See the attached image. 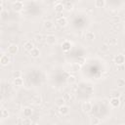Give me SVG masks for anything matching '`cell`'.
I'll return each instance as SVG.
<instances>
[{
	"label": "cell",
	"mask_w": 125,
	"mask_h": 125,
	"mask_svg": "<svg viewBox=\"0 0 125 125\" xmlns=\"http://www.w3.org/2000/svg\"><path fill=\"white\" fill-rule=\"evenodd\" d=\"M59 112L62 114V115H67L69 113V107L67 105H62V106H60L59 107Z\"/></svg>",
	"instance_id": "6"
},
{
	"label": "cell",
	"mask_w": 125,
	"mask_h": 125,
	"mask_svg": "<svg viewBox=\"0 0 125 125\" xmlns=\"http://www.w3.org/2000/svg\"><path fill=\"white\" fill-rule=\"evenodd\" d=\"M109 104L112 107H118L120 104V100H119V98H111Z\"/></svg>",
	"instance_id": "8"
},
{
	"label": "cell",
	"mask_w": 125,
	"mask_h": 125,
	"mask_svg": "<svg viewBox=\"0 0 125 125\" xmlns=\"http://www.w3.org/2000/svg\"><path fill=\"white\" fill-rule=\"evenodd\" d=\"M114 62H115L116 64H118V65L123 64V63L125 62V57H124L122 54H119V55L115 56V58H114Z\"/></svg>",
	"instance_id": "1"
},
{
	"label": "cell",
	"mask_w": 125,
	"mask_h": 125,
	"mask_svg": "<svg viewBox=\"0 0 125 125\" xmlns=\"http://www.w3.org/2000/svg\"><path fill=\"white\" fill-rule=\"evenodd\" d=\"M23 48H24V50L25 51H27V52H30L33 48H34V45H33V43L31 42V41H26V42H24V44H23Z\"/></svg>",
	"instance_id": "7"
},
{
	"label": "cell",
	"mask_w": 125,
	"mask_h": 125,
	"mask_svg": "<svg viewBox=\"0 0 125 125\" xmlns=\"http://www.w3.org/2000/svg\"><path fill=\"white\" fill-rule=\"evenodd\" d=\"M116 84H117L118 87H123V86H125V79H123V78H119V79H117Z\"/></svg>",
	"instance_id": "23"
},
{
	"label": "cell",
	"mask_w": 125,
	"mask_h": 125,
	"mask_svg": "<svg viewBox=\"0 0 125 125\" xmlns=\"http://www.w3.org/2000/svg\"><path fill=\"white\" fill-rule=\"evenodd\" d=\"M113 94H111V98H119L120 97V93L118 91H113Z\"/></svg>",
	"instance_id": "25"
},
{
	"label": "cell",
	"mask_w": 125,
	"mask_h": 125,
	"mask_svg": "<svg viewBox=\"0 0 125 125\" xmlns=\"http://www.w3.org/2000/svg\"><path fill=\"white\" fill-rule=\"evenodd\" d=\"M18 51H19L18 45H16V44H11V45H9V47H8V54H10V55H15Z\"/></svg>",
	"instance_id": "4"
},
{
	"label": "cell",
	"mask_w": 125,
	"mask_h": 125,
	"mask_svg": "<svg viewBox=\"0 0 125 125\" xmlns=\"http://www.w3.org/2000/svg\"><path fill=\"white\" fill-rule=\"evenodd\" d=\"M124 111H125V106H124Z\"/></svg>",
	"instance_id": "29"
},
{
	"label": "cell",
	"mask_w": 125,
	"mask_h": 125,
	"mask_svg": "<svg viewBox=\"0 0 125 125\" xmlns=\"http://www.w3.org/2000/svg\"><path fill=\"white\" fill-rule=\"evenodd\" d=\"M0 62L2 65H8L11 62V59H10L9 55H2L0 58Z\"/></svg>",
	"instance_id": "3"
},
{
	"label": "cell",
	"mask_w": 125,
	"mask_h": 125,
	"mask_svg": "<svg viewBox=\"0 0 125 125\" xmlns=\"http://www.w3.org/2000/svg\"><path fill=\"white\" fill-rule=\"evenodd\" d=\"M56 21H57V23H58L60 26H65L66 23H67V21H66V19H65L64 17H59Z\"/></svg>",
	"instance_id": "9"
},
{
	"label": "cell",
	"mask_w": 125,
	"mask_h": 125,
	"mask_svg": "<svg viewBox=\"0 0 125 125\" xmlns=\"http://www.w3.org/2000/svg\"><path fill=\"white\" fill-rule=\"evenodd\" d=\"M14 84H15L16 86H18V87L22 86V84H23L22 78H21H21H15V79H14Z\"/></svg>",
	"instance_id": "18"
},
{
	"label": "cell",
	"mask_w": 125,
	"mask_h": 125,
	"mask_svg": "<svg viewBox=\"0 0 125 125\" xmlns=\"http://www.w3.org/2000/svg\"><path fill=\"white\" fill-rule=\"evenodd\" d=\"M82 108H83V110H84L85 112H89V111L92 109V104H91V103H89V102L84 103V104H82Z\"/></svg>",
	"instance_id": "13"
},
{
	"label": "cell",
	"mask_w": 125,
	"mask_h": 125,
	"mask_svg": "<svg viewBox=\"0 0 125 125\" xmlns=\"http://www.w3.org/2000/svg\"><path fill=\"white\" fill-rule=\"evenodd\" d=\"M64 103H65V100H64L63 98H58V99L56 100V104H57L59 107L64 105Z\"/></svg>",
	"instance_id": "19"
},
{
	"label": "cell",
	"mask_w": 125,
	"mask_h": 125,
	"mask_svg": "<svg viewBox=\"0 0 125 125\" xmlns=\"http://www.w3.org/2000/svg\"><path fill=\"white\" fill-rule=\"evenodd\" d=\"M43 25H44V27H45L46 29H51V28H53L54 23H53V21H45L44 23H43Z\"/></svg>",
	"instance_id": "17"
},
{
	"label": "cell",
	"mask_w": 125,
	"mask_h": 125,
	"mask_svg": "<svg viewBox=\"0 0 125 125\" xmlns=\"http://www.w3.org/2000/svg\"><path fill=\"white\" fill-rule=\"evenodd\" d=\"M94 4L97 8H103L105 5V1L104 0H96Z\"/></svg>",
	"instance_id": "16"
},
{
	"label": "cell",
	"mask_w": 125,
	"mask_h": 125,
	"mask_svg": "<svg viewBox=\"0 0 125 125\" xmlns=\"http://www.w3.org/2000/svg\"><path fill=\"white\" fill-rule=\"evenodd\" d=\"M1 116H2V118H3V119L7 118V117L9 116V111H8V109L3 108V109L1 110Z\"/></svg>",
	"instance_id": "22"
},
{
	"label": "cell",
	"mask_w": 125,
	"mask_h": 125,
	"mask_svg": "<svg viewBox=\"0 0 125 125\" xmlns=\"http://www.w3.org/2000/svg\"><path fill=\"white\" fill-rule=\"evenodd\" d=\"M46 42H47V44H49V45H54V44L57 43V37H56L54 34H49V35H47V37H46Z\"/></svg>",
	"instance_id": "2"
},
{
	"label": "cell",
	"mask_w": 125,
	"mask_h": 125,
	"mask_svg": "<svg viewBox=\"0 0 125 125\" xmlns=\"http://www.w3.org/2000/svg\"><path fill=\"white\" fill-rule=\"evenodd\" d=\"M62 51L67 52V51H69L70 48H71V42H69V41H64V42L62 43Z\"/></svg>",
	"instance_id": "12"
},
{
	"label": "cell",
	"mask_w": 125,
	"mask_h": 125,
	"mask_svg": "<svg viewBox=\"0 0 125 125\" xmlns=\"http://www.w3.org/2000/svg\"><path fill=\"white\" fill-rule=\"evenodd\" d=\"M36 39H37L38 41H41V40H42V35H41V34L36 35Z\"/></svg>",
	"instance_id": "27"
},
{
	"label": "cell",
	"mask_w": 125,
	"mask_h": 125,
	"mask_svg": "<svg viewBox=\"0 0 125 125\" xmlns=\"http://www.w3.org/2000/svg\"><path fill=\"white\" fill-rule=\"evenodd\" d=\"M63 9H64V7H63L62 2H57V3L55 4V11H56V12L61 13V12H62Z\"/></svg>",
	"instance_id": "11"
},
{
	"label": "cell",
	"mask_w": 125,
	"mask_h": 125,
	"mask_svg": "<svg viewBox=\"0 0 125 125\" xmlns=\"http://www.w3.org/2000/svg\"><path fill=\"white\" fill-rule=\"evenodd\" d=\"M23 8V3L21 1H16V2H13V9L17 12L21 11V9Z\"/></svg>",
	"instance_id": "5"
},
{
	"label": "cell",
	"mask_w": 125,
	"mask_h": 125,
	"mask_svg": "<svg viewBox=\"0 0 125 125\" xmlns=\"http://www.w3.org/2000/svg\"><path fill=\"white\" fill-rule=\"evenodd\" d=\"M101 49H102V50H104V51H106V50H107L108 48H107V46H106V45H103Z\"/></svg>",
	"instance_id": "28"
},
{
	"label": "cell",
	"mask_w": 125,
	"mask_h": 125,
	"mask_svg": "<svg viewBox=\"0 0 125 125\" xmlns=\"http://www.w3.org/2000/svg\"><path fill=\"white\" fill-rule=\"evenodd\" d=\"M29 54H30V56L32 57V58H38L39 56H40V54H41V52H40V50L38 49V48H33L30 52H29Z\"/></svg>",
	"instance_id": "10"
},
{
	"label": "cell",
	"mask_w": 125,
	"mask_h": 125,
	"mask_svg": "<svg viewBox=\"0 0 125 125\" xmlns=\"http://www.w3.org/2000/svg\"><path fill=\"white\" fill-rule=\"evenodd\" d=\"M62 4H63L64 9H67V10H70L73 7V3L70 1H64V2H62Z\"/></svg>",
	"instance_id": "20"
},
{
	"label": "cell",
	"mask_w": 125,
	"mask_h": 125,
	"mask_svg": "<svg viewBox=\"0 0 125 125\" xmlns=\"http://www.w3.org/2000/svg\"><path fill=\"white\" fill-rule=\"evenodd\" d=\"M22 113H23V115H24L25 117H29V116L31 115V113H32V110H31V108H30V107L26 106V107H24V108H23Z\"/></svg>",
	"instance_id": "15"
},
{
	"label": "cell",
	"mask_w": 125,
	"mask_h": 125,
	"mask_svg": "<svg viewBox=\"0 0 125 125\" xmlns=\"http://www.w3.org/2000/svg\"><path fill=\"white\" fill-rule=\"evenodd\" d=\"M75 81V77L73 76V75H70L69 77H68V82H70V83H73Z\"/></svg>",
	"instance_id": "26"
},
{
	"label": "cell",
	"mask_w": 125,
	"mask_h": 125,
	"mask_svg": "<svg viewBox=\"0 0 125 125\" xmlns=\"http://www.w3.org/2000/svg\"><path fill=\"white\" fill-rule=\"evenodd\" d=\"M85 38H86L87 40H89V41L94 40V39H95V34H94V32H92V31H87V32L85 33Z\"/></svg>",
	"instance_id": "14"
},
{
	"label": "cell",
	"mask_w": 125,
	"mask_h": 125,
	"mask_svg": "<svg viewBox=\"0 0 125 125\" xmlns=\"http://www.w3.org/2000/svg\"><path fill=\"white\" fill-rule=\"evenodd\" d=\"M13 76H14V79H15V78H21V72L19 71V70L14 71V72H13Z\"/></svg>",
	"instance_id": "24"
},
{
	"label": "cell",
	"mask_w": 125,
	"mask_h": 125,
	"mask_svg": "<svg viewBox=\"0 0 125 125\" xmlns=\"http://www.w3.org/2000/svg\"><path fill=\"white\" fill-rule=\"evenodd\" d=\"M90 124L91 125H99L100 124V119L98 117H91L90 118Z\"/></svg>",
	"instance_id": "21"
}]
</instances>
